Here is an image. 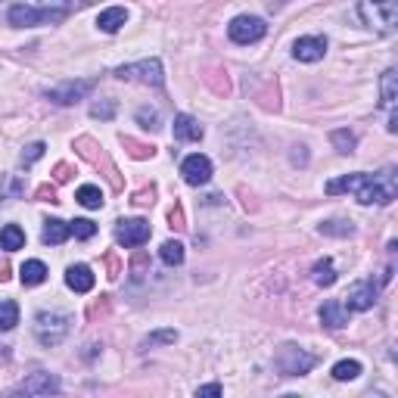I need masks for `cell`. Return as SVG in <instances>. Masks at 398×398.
Returning a JSON list of instances; mask_svg holds the SVG:
<instances>
[{
  "instance_id": "cell-1",
  "label": "cell",
  "mask_w": 398,
  "mask_h": 398,
  "mask_svg": "<svg viewBox=\"0 0 398 398\" xmlns=\"http://www.w3.org/2000/svg\"><path fill=\"white\" fill-rule=\"evenodd\" d=\"M395 168H386L380 175H345V178H336L327 184V193L336 197V193H354L361 206H386V202L395 199Z\"/></svg>"
},
{
  "instance_id": "cell-9",
  "label": "cell",
  "mask_w": 398,
  "mask_h": 398,
  "mask_svg": "<svg viewBox=\"0 0 398 398\" xmlns=\"http://www.w3.org/2000/svg\"><path fill=\"white\" fill-rule=\"evenodd\" d=\"M180 175H184V180L190 187H202V184L212 180V162H208V156L193 153V156H187L184 162H180Z\"/></svg>"
},
{
  "instance_id": "cell-12",
  "label": "cell",
  "mask_w": 398,
  "mask_h": 398,
  "mask_svg": "<svg viewBox=\"0 0 398 398\" xmlns=\"http://www.w3.org/2000/svg\"><path fill=\"white\" fill-rule=\"evenodd\" d=\"M60 389L62 386H60V380H56L53 373H32L16 392H22V395H53V392H60Z\"/></svg>"
},
{
  "instance_id": "cell-23",
  "label": "cell",
  "mask_w": 398,
  "mask_h": 398,
  "mask_svg": "<svg viewBox=\"0 0 398 398\" xmlns=\"http://www.w3.org/2000/svg\"><path fill=\"white\" fill-rule=\"evenodd\" d=\"M317 230H321L324 237H352L354 234V224L345 221V218H330V221H324Z\"/></svg>"
},
{
  "instance_id": "cell-30",
  "label": "cell",
  "mask_w": 398,
  "mask_h": 398,
  "mask_svg": "<svg viewBox=\"0 0 398 398\" xmlns=\"http://www.w3.org/2000/svg\"><path fill=\"white\" fill-rule=\"evenodd\" d=\"M115 110H119L115 100H97V103L91 106V115H93V119H100V121H110L115 115Z\"/></svg>"
},
{
  "instance_id": "cell-34",
  "label": "cell",
  "mask_w": 398,
  "mask_h": 398,
  "mask_svg": "<svg viewBox=\"0 0 398 398\" xmlns=\"http://www.w3.org/2000/svg\"><path fill=\"white\" fill-rule=\"evenodd\" d=\"M224 389H221V383H208V386H199L197 389V395H221Z\"/></svg>"
},
{
  "instance_id": "cell-33",
  "label": "cell",
  "mask_w": 398,
  "mask_h": 398,
  "mask_svg": "<svg viewBox=\"0 0 398 398\" xmlns=\"http://www.w3.org/2000/svg\"><path fill=\"white\" fill-rule=\"evenodd\" d=\"M137 121H140V128H159V112L156 110H137Z\"/></svg>"
},
{
  "instance_id": "cell-4",
  "label": "cell",
  "mask_w": 398,
  "mask_h": 398,
  "mask_svg": "<svg viewBox=\"0 0 398 398\" xmlns=\"http://www.w3.org/2000/svg\"><path fill=\"white\" fill-rule=\"evenodd\" d=\"M72 330V317L69 314H56V311H41L38 317H34V336H38L41 345H47V349H53V345H60L62 339L69 336Z\"/></svg>"
},
{
  "instance_id": "cell-14",
  "label": "cell",
  "mask_w": 398,
  "mask_h": 398,
  "mask_svg": "<svg viewBox=\"0 0 398 398\" xmlns=\"http://www.w3.org/2000/svg\"><path fill=\"white\" fill-rule=\"evenodd\" d=\"M317 314H321V324H327L330 330H343V327H349V308H345V302H339V299L324 302Z\"/></svg>"
},
{
  "instance_id": "cell-32",
  "label": "cell",
  "mask_w": 398,
  "mask_h": 398,
  "mask_svg": "<svg viewBox=\"0 0 398 398\" xmlns=\"http://www.w3.org/2000/svg\"><path fill=\"white\" fill-rule=\"evenodd\" d=\"M44 150H47V147H44V143H41V140H38V143H28V147L22 150V162H25V165L38 162V159L44 156Z\"/></svg>"
},
{
  "instance_id": "cell-24",
  "label": "cell",
  "mask_w": 398,
  "mask_h": 398,
  "mask_svg": "<svg viewBox=\"0 0 398 398\" xmlns=\"http://www.w3.org/2000/svg\"><path fill=\"white\" fill-rule=\"evenodd\" d=\"M75 199L81 202L84 208H100V206H103V193H100V187H93V184H84V187H78Z\"/></svg>"
},
{
  "instance_id": "cell-20",
  "label": "cell",
  "mask_w": 398,
  "mask_h": 398,
  "mask_svg": "<svg viewBox=\"0 0 398 398\" xmlns=\"http://www.w3.org/2000/svg\"><path fill=\"white\" fill-rule=\"evenodd\" d=\"M19 280H22V286H38L47 280V265L38 262V258H32V262H25L19 267Z\"/></svg>"
},
{
  "instance_id": "cell-25",
  "label": "cell",
  "mask_w": 398,
  "mask_h": 398,
  "mask_svg": "<svg viewBox=\"0 0 398 398\" xmlns=\"http://www.w3.org/2000/svg\"><path fill=\"white\" fill-rule=\"evenodd\" d=\"M333 380H339V383H345V380H354V376L361 373V361H354V358H345V361H339V364H333Z\"/></svg>"
},
{
  "instance_id": "cell-29",
  "label": "cell",
  "mask_w": 398,
  "mask_h": 398,
  "mask_svg": "<svg viewBox=\"0 0 398 398\" xmlns=\"http://www.w3.org/2000/svg\"><path fill=\"white\" fill-rule=\"evenodd\" d=\"M175 339H178L175 330H156V333H150V336L143 339L140 349H153V345H171Z\"/></svg>"
},
{
  "instance_id": "cell-28",
  "label": "cell",
  "mask_w": 398,
  "mask_h": 398,
  "mask_svg": "<svg viewBox=\"0 0 398 398\" xmlns=\"http://www.w3.org/2000/svg\"><path fill=\"white\" fill-rule=\"evenodd\" d=\"M330 140H333V147H336L343 156L354 153V143H358V140H354V134H352V131H345V128H336V131L330 134Z\"/></svg>"
},
{
  "instance_id": "cell-3",
  "label": "cell",
  "mask_w": 398,
  "mask_h": 398,
  "mask_svg": "<svg viewBox=\"0 0 398 398\" xmlns=\"http://www.w3.org/2000/svg\"><path fill=\"white\" fill-rule=\"evenodd\" d=\"M69 16L66 6H56V10H34V6L28 4H13L10 13H6V19H10L13 28H32V25H47V22H62V19Z\"/></svg>"
},
{
  "instance_id": "cell-26",
  "label": "cell",
  "mask_w": 398,
  "mask_h": 398,
  "mask_svg": "<svg viewBox=\"0 0 398 398\" xmlns=\"http://www.w3.org/2000/svg\"><path fill=\"white\" fill-rule=\"evenodd\" d=\"M159 258H162L165 265H180L184 262V243H178V240H168V243H162V249H159Z\"/></svg>"
},
{
  "instance_id": "cell-36",
  "label": "cell",
  "mask_w": 398,
  "mask_h": 398,
  "mask_svg": "<svg viewBox=\"0 0 398 398\" xmlns=\"http://www.w3.org/2000/svg\"><path fill=\"white\" fill-rule=\"evenodd\" d=\"M6 358H10V352H0V361H6Z\"/></svg>"
},
{
  "instance_id": "cell-17",
  "label": "cell",
  "mask_w": 398,
  "mask_h": 398,
  "mask_svg": "<svg viewBox=\"0 0 398 398\" xmlns=\"http://www.w3.org/2000/svg\"><path fill=\"white\" fill-rule=\"evenodd\" d=\"M395 100H398V75H395V69H386L383 72V81H380V106L392 112Z\"/></svg>"
},
{
  "instance_id": "cell-8",
  "label": "cell",
  "mask_w": 398,
  "mask_h": 398,
  "mask_svg": "<svg viewBox=\"0 0 398 398\" xmlns=\"http://www.w3.org/2000/svg\"><path fill=\"white\" fill-rule=\"evenodd\" d=\"M115 240H119L125 249H134V246H143L150 240V221L143 218H128L115 224Z\"/></svg>"
},
{
  "instance_id": "cell-35",
  "label": "cell",
  "mask_w": 398,
  "mask_h": 398,
  "mask_svg": "<svg viewBox=\"0 0 398 398\" xmlns=\"http://www.w3.org/2000/svg\"><path fill=\"white\" fill-rule=\"evenodd\" d=\"M386 128H389V131H392V134L398 131V119H395V112H392V115H389V125H386Z\"/></svg>"
},
{
  "instance_id": "cell-11",
  "label": "cell",
  "mask_w": 398,
  "mask_h": 398,
  "mask_svg": "<svg viewBox=\"0 0 398 398\" xmlns=\"http://www.w3.org/2000/svg\"><path fill=\"white\" fill-rule=\"evenodd\" d=\"M345 308L349 311H371L373 308V302H376V284L373 280H358L352 289H349V296H345Z\"/></svg>"
},
{
  "instance_id": "cell-15",
  "label": "cell",
  "mask_w": 398,
  "mask_h": 398,
  "mask_svg": "<svg viewBox=\"0 0 398 398\" xmlns=\"http://www.w3.org/2000/svg\"><path fill=\"white\" fill-rule=\"evenodd\" d=\"M93 284H97V277H93L88 265H72L66 271V286L75 289V293H91Z\"/></svg>"
},
{
  "instance_id": "cell-10",
  "label": "cell",
  "mask_w": 398,
  "mask_h": 398,
  "mask_svg": "<svg viewBox=\"0 0 398 398\" xmlns=\"http://www.w3.org/2000/svg\"><path fill=\"white\" fill-rule=\"evenodd\" d=\"M91 91H93V81H66V84L50 91L47 97H50V103H56V106H72V103L88 97Z\"/></svg>"
},
{
  "instance_id": "cell-7",
  "label": "cell",
  "mask_w": 398,
  "mask_h": 398,
  "mask_svg": "<svg viewBox=\"0 0 398 398\" xmlns=\"http://www.w3.org/2000/svg\"><path fill=\"white\" fill-rule=\"evenodd\" d=\"M227 34L234 44H256V41H262L267 34V25H265V19H258V16H237L234 22L227 25Z\"/></svg>"
},
{
  "instance_id": "cell-31",
  "label": "cell",
  "mask_w": 398,
  "mask_h": 398,
  "mask_svg": "<svg viewBox=\"0 0 398 398\" xmlns=\"http://www.w3.org/2000/svg\"><path fill=\"white\" fill-rule=\"evenodd\" d=\"M72 234H75L78 240H91V237L97 234V224L91 218H78V221H72Z\"/></svg>"
},
{
  "instance_id": "cell-37",
  "label": "cell",
  "mask_w": 398,
  "mask_h": 398,
  "mask_svg": "<svg viewBox=\"0 0 398 398\" xmlns=\"http://www.w3.org/2000/svg\"><path fill=\"white\" fill-rule=\"evenodd\" d=\"M47 4H69V0H47Z\"/></svg>"
},
{
  "instance_id": "cell-13",
  "label": "cell",
  "mask_w": 398,
  "mask_h": 398,
  "mask_svg": "<svg viewBox=\"0 0 398 398\" xmlns=\"http://www.w3.org/2000/svg\"><path fill=\"white\" fill-rule=\"evenodd\" d=\"M327 53V38H299L293 44V56L299 62H317Z\"/></svg>"
},
{
  "instance_id": "cell-18",
  "label": "cell",
  "mask_w": 398,
  "mask_h": 398,
  "mask_svg": "<svg viewBox=\"0 0 398 398\" xmlns=\"http://www.w3.org/2000/svg\"><path fill=\"white\" fill-rule=\"evenodd\" d=\"M125 22H128V10H125V6H110V10L100 13L97 28H100V32H106V34H115Z\"/></svg>"
},
{
  "instance_id": "cell-22",
  "label": "cell",
  "mask_w": 398,
  "mask_h": 398,
  "mask_svg": "<svg viewBox=\"0 0 398 398\" xmlns=\"http://www.w3.org/2000/svg\"><path fill=\"white\" fill-rule=\"evenodd\" d=\"M311 280H314L317 286H333V284H336V267H333L330 258L314 262V267H311Z\"/></svg>"
},
{
  "instance_id": "cell-19",
  "label": "cell",
  "mask_w": 398,
  "mask_h": 398,
  "mask_svg": "<svg viewBox=\"0 0 398 398\" xmlns=\"http://www.w3.org/2000/svg\"><path fill=\"white\" fill-rule=\"evenodd\" d=\"M69 237H72V224L60 221V218H50L44 224V234H41V240H44L47 246H60V243H66Z\"/></svg>"
},
{
  "instance_id": "cell-16",
  "label": "cell",
  "mask_w": 398,
  "mask_h": 398,
  "mask_svg": "<svg viewBox=\"0 0 398 398\" xmlns=\"http://www.w3.org/2000/svg\"><path fill=\"white\" fill-rule=\"evenodd\" d=\"M175 137H178V140L197 143V140H202V125L193 119V115L180 112V115H175Z\"/></svg>"
},
{
  "instance_id": "cell-6",
  "label": "cell",
  "mask_w": 398,
  "mask_h": 398,
  "mask_svg": "<svg viewBox=\"0 0 398 398\" xmlns=\"http://www.w3.org/2000/svg\"><path fill=\"white\" fill-rule=\"evenodd\" d=\"M314 364H317L314 354L302 352L299 345H284V349L277 352V367H280V373L284 376H302V373H308Z\"/></svg>"
},
{
  "instance_id": "cell-5",
  "label": "cell",
  "mask_w": 398,
  "mask_h": 398,
  "mask_svg": "<svg viewBox=\"0 0 398 398\" xmlns=\"http://www.w3.org/2000/svg\"><path fill=\"white\" fill-rule=\"evenodd\" d=\"M115 78H121V81H143V84H159L165 81L162 75V62L159 60H140V62H128V66H119L115 69Z\"/></svg>"
},
{
  "instance_id": "cell-2",
  "label": "cell",
  "mask_w": 398,
  "mask_h": 398,
  "mask_svg": "<svg viewBox=\"0 0 398 398\" xmlns=\"http://www.w3.org/2000/svg\"><path fill=\"white\" fill-rule=\"evenodd\" d=\"M358 13L367 28L380 34H392L398 28V6L395 0H358Z\"/></svg>"
},
{
  "instance_id": "cell-21",
  "label": "cell",
  "mask_w": 398,
  "mask_h": 398,
  "mask_svg": "<svg viewBox=\"0 0 398 398\" xmlns=\"http://www.w3.org/2000/svg\"><path fill=\"white\" fill-rule=\"evenodd\" d=\"M25 246V230L19 227V224H6L4 230H0V249L6 252H16Z\"/></svg>"
},
{
  "instance_id": "cell-27",
  "label": "cell",
  "mask_w": 398,
  "mask_h": 398,
  "mask_svg": "<svg viewBox=\"0 0 398 398\" xmlns=\"http://www.w3.org/2000/svg\"><path fill=\"white\" fill-rule=\"evenodd\" d=\"M19 324V305L16 302H0V333H6V330H13Z\"/></svg>"
}]
</instances>
